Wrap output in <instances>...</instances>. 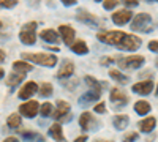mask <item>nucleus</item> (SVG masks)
<instances>
[{"mask_svg": "<svg viewBox=\"0 0 158 142\" xmlns=\"http://www.w3.org/2000/svg\"><path fill=\"white\" fill-rule=\"evenodd\" d=\"M79 125H81V128L84 131H87V130H92V125H97V122L94 120L90 112H84L81 115V119H79Z\"/></svg>", "mask_w": 158, "mask_h": 142, "instance_id": "19", "label": "nucleus"}, {"mask_svg": "<svg viewBox=\"0 0 158 142\" xmlns=\"http://www.w3.org/2000/svg\"><path fill=\"white\" fill-rule=\"evenodd\" d=\"M138 137H139L138 133H128V134H125V136L122 137V142H135Z\"/></svg>", "mask_w": 158, "mask_h": 142, "instance_id": "34", "label": "nucleus"}, {"mask_svg": "<svg viewBox=\"0 0 158 142\" xmlns=\"http://www.w3.org/2000/svg\"><path fill=\"white\" fill-rule=\"evenodd\" d=\"M3 76H5V71H3L2 68H0V79H2V77H3Z\"/></svg>", "mask_w": 158, "mask_h": 142, "instance_id": "43", "label": "nucleus"}, {"mask_svg": "<svg viewBox=\"0 0 158 142\" xmlns=\"http://www.w3.org/2000/svg\"><path fill=\"white\" fill-rule=\"evenodd\" d=\"M142 44V40L139 36H135V35H130L127 33L125 40H123V44L120 46L122 51H128V52H133V51L139 49V46Z\"/></svg>", "mask_w": 158, "mask_h": 142, "instance_id": "7", "label": "nucleus"}, {"mask_svg": "<svg viewBox=\"0 0 158 142\" xmlns=\"http://www.w3.org/2000/svg\"><path fill=\"white\" fill-rule=\"evenodd\" d=\"M138 125H139V130H141L142 133H152L153 128H155V125H156V119H155V117H147V119L141 120Z\"/></svg>", "mask_w": 158, "mask_h": 142, "instance_id": "18", "label": "nucleus"}, {"mask_svg": "<svg viewBox=\"0 0 158 142\" xmlns=\"http://www.w3.org/2000/svg\"><path fill=\"white\" fill-rule=\"evenodd\" d=\"M123 2H125V0H123Z\"/></svg>", "mask_w": 158, "mask_h": 142, "instance_id": "49", "label": "nucleus"}, {"mask_svg": "<svg viewBox=\"0 0 158 142\" xmlns=\"http://www.w3.org/2000/svg\"><path fill=\"white\" fill-rule=\"evenodd\" d=\"M155 93H156V96H158V87H156V90H155Z\"/></svg>", "mask_w": 158, "mask_h": 142, "instance_id": "45", "label": "nucleus"}, {"mask_svg": "<svg viewBox=\"0 0 158 142\" xmlns=\"http://www.w3.org/2000/svg\"><path fill=\"white\" fill-rule=\"evenodd\" d=\"M128 123H130L128 115H115V117L112 119V125H114L115 130H118V131L125 130V128L128 126Z\"/></svg>", "mask_w": 158, "mask_h": 142, "instance_id": "20", "label": "nucleus"}, {"mask_svg": "<svg viewBox=\"0 0 158 142\" xmlns=\"http://www.w3.org/2000/svg\"><path fill=\"white\" fill-rule=\"evenodd\" d=\"M139 3V0H125V5L128 6V8H131V6H136Z\"/></svg>", "mask_w": 158, "mask_h": 142, "instance_id": "38", "label": "nucleus"}, {"mask_svg": "<svg viewBox=\"0 0 158 142\" xmlns=\"http://www.w3.org/2000/svg\"><path fill=\"white\" fill-rule=\"evenodd\" d=\"M22 137H24V142H44L46 140L41 134L32 133V131H24L22 133Z\"/></svg>", "mask_w": 158, "mask_h": 142, "instance_id": "25", "label": "nucleus"}, {"mask_svg": "<svg viewBox=\"0 0 158 142\" xmlns=\"http://www.w3.org/2000/svg\"><path fill=\"white\" fill-rule=\"evenodd\" d=\"M59 33L62 35V40H63L65 44H68V46L74 44L76 32H74V29L70 27V25H60V27H59Z\"/></svg>", "mask_w": 158, "mask_h": 142, "instance_id": "9", "label": "nucleus"}, {"mask_svg": "<svg viewBox=\"0 0 158 142\" xmlns=\"http://www.w3.org/2000/svg\"><path fill=\"white\" fill-rule=\"evenodd\" d=\"M131 18H133V11H130V10L127 8V10L115 11L114 14H112V22L117 24V25H125Z\"/></svg>", "mask_w": 158, "mask_h": 142, "instance_id": "10", "label": "nucleus"}, {"mask_svg": "<svg viewBox=\"0 0 158 142\" xmlns=\"http://www.w3.org/2000/svg\"><path fill=\"white\" fill-rule=\"evenodd\" d=\"M3 142H19V139H18V137H15V136H10V137H6Z\"/></svg>", "mask_w": 158, "mask_h": 142, "instance_id": "40", "label": "nucleus"}, {"mask_svg": "<svg viewBox=\"0 0 158 142\" xmlns=\"http://www.w3.org/2000/svg\"><path fill=\"white\" fill-rule=\"evenodd\" d=\"M76 19L84 22V24H87V25H92V27H98V25H100V19L95 18L94 14H90V13H87L85 10H79Z\"/></svg>", "mask_w": 158, "mask_h": 142, "instance_id": "12", "label": "nucleus"}, {"mask_svg": "<svg viewBox=\"0 0 158 142\" xmlns=\"http://www.w3.org/2000/svg\"><path fill=\"white\" fill-rule=\"evenodd\" d=\"M38 93H40V96H43V98L51 96L52 95V85L48 84V82L41 84V87H38Z\"/></svg>", "mask_w": 158, "mask_h": 142, "instance_id": "30", "label": "nucleus"}, {"mask_svg": "<svg viewBox=\"0 0 158 142\" xmlns=\"http://www.w3.org/2000/svg\"><path fill=\"white\" fill-rule=\"evenodd\" d=\"M100 96H101L100 92H95V90H89L87 93H84L81 98H79V106L87 108L89 104H92V103H95L97 99H100Z\"/></svg>", "mask_w": 158, "mask_h": 142, "instance_id": "15", "label": "nucleus"}, {"mask_svg": "<svg viewBox=\"0 0 158 142\" xmlns=\"http://www.w3.org/2000/svg\"><path fill=\"white\" fill-rule=\"evenodd\" d=\"M49 136H51V137H54L57 142H67V140H65V137H63L60 123H54V125L49 128Z\"/></svg>", "mask_w": 158, "mask_h": 142, "instance_id": "21", "label": "nucleus"}, {"mask_svg": "<svg viewBox=\"0 0 158 142\" xmlns=\"http://www.w3.org/2000/svg\"><path fill=\"white\" fill-rule=\"evenodd\" d=\"M149 51H150V52L158 54V41H150L149 43Z\"/></svg>", "mask_w": 158, "mask_h": 142, "instance_id": "36", "label": "nucleus"}, {"mask_svg": "<svg viewBox=\"0 0 158 142\" xmlns=\"http://www.w3.org/2000/svg\"><path fill=\"white\" fill-rule=\"evenodd\" d=\"M24 77H25V74H21V73L10 74V77L6 79V84H8L10 87H16V85H19V84L24 81Z\"/></svg>", "mask_w": 158, "mask_h": 142, "instance_id": "27", "label": "nucleus"}, {"mask_svg": "<svg viewBox=\"0 0 158 142\" xmlns=\"http://www.w3.org/2000/svg\"><path fill=\"white\" fill-rule=\"evenodd\" d=\"M135 93L138 95H149L152 93L153 90V81H141V82H136L133 87H131Z\"/></svg>", "mask_w": 158, "mask_h": 142, "instance_id": "11", "label": "nucleus"}, {"mask_svg": "<svg viewBox=\"0 0 158 142\" xmlns=\"http://www.w3.org/2000/svg\"><path fill=\"white\" fill-rule=\"evenodd\" d=\"M127 33L120 32V30H115V32H100L98 33V41L101 43H106V44H111V46H118L120 47L123 44V40H125Z\"/></svg>", "mask_w": 158, "mask_h": 142, "instance_id": "3", "label": "nucleus"}, {"mask_svg": "<svg viewBox=\"0 0 158 142\" xmlns=\"http://www.w3.org/2000/svg\"><path fill=\"white\" fill-rule=\"evenodd\" d=\"M38 103L36 101H25L24 104H21L19 106V112H21V115H24V117H27V119H33L35 115L38 114Z\"/></svg>", "mask_w": 158, "mask_h": 142, "instance_id": "8", "label": "nucleus"}, {"mask_svg": "<svg viewBox=\"0 0 158 142\" xmlns=\"http://www.w3.org/2000/svg\"><path fill=\"white\" fill-rule=\"evenodd\" d=\"M32 65L29 62H22V60H18V62H15L13 63V70H15L16 73H21V74H25V73H29V71H32Z\"/></svg>", "mask_w": 158, "mask_h": 142, "instance_id": "22", "label": "nucleus"}, {"mask_svg": "<svg viewBox=\"0 0 158 142\" xmlns=\"http://www.w3.org/2000/svg\"><path fill=\"white\" fill-rule=\"evenodd\" d=\"M95 112H97V114H104V112H106V104H104V103H100V104H97V106H95Z\"/></svg>", "mask_w": 158, "mask_h": 142, "instance_id": "35", "label": "nucleus"}, {"mask_svg": "<svg viewBox=\"0 0 158 142\" xmlns=\"http://www.w3.org/2000/svg\"><path fill=\"white\" fill-rule=\"evenodd\" d=\"M117 5H118V0H104L103 2L104 10H114Z\"/></svg>", "mask_w": 158, "mask_h": 142, "instance_id": "33", "label": "nucleus"}, {"mask_svg": "<svg viewBox=\"0 0 158 142\" xmlns=\"http://www.w3.org/2000/svg\"><path fill=\"white\" fill-rule=\"evenodd\" d=\"M85 82H87V85H89V87H92V90H95V92H100V93L103 92V88L108 85L106 82H103V84H101V82H98V81L95 79V77H92V76H87V77H85Z\"/></svg>", "mask_w": 158, "mask_h": 142, "instance_id": "23", "label": "nucleus"}, {"mask_svg": "<svg viewBox=\"0 0 158 142\" xmlns=\"http://www.w3.org/2000/svg\"><path fill=\"white\" fill-rule=\"evenodd\" d=\"M130 27L133 32L149 33V32H152V16L147 14V13H139V14L133 19Z\"/></svg>", "mask_w": 158, "mask_h": 142, "instance_id": "2", "label": "nucleus"}, {"mask_svg": "<svg viewBox=\"0 0 158 142\" xmlns=\"http://www.w3.org/2000/svg\"><path fill=\"white\" fill-rule=\"evenodd\" d=\"M73 73H74V63L71 60H65L62 63L60 70H59L57 77H59V79H68V77L73 76Z\"/></svg>", "mask_w": 158, "mask_h": 142, "instance_id": "14", "label": "nucleus"}, {"mask_svg": "<svg viewBox=\"0 0 158 142\" xmlns=\"http://www.w3.org/2000/svg\"><path fill=\"white\" fill-rule=\"evenodd\" d=\"M5 57H6V55H5V52H3L2 49H0V63H2V62H5Z\"/></svg>", "mask_w": 158, "mask_h": 142, "instance_id": "42", "label": "nucleus"}, {"mask_svg": "<svg viewBox=\"0 0 158 142\" xmlns=\"http://www.w3.org/2000/svg\"><path fill=\"white\" fill-rule=\"evenodd\" d=\"M68 114H70V104L63 99H59L57 101V109L52 112V117L56 120H60V119H63V115H68Z\"/></svg>", "mask_w": 158, "mask_h": 142, "instance_id": "16", "label": "nucleus"}, {"mask_svg": "<svg viewBox=\"0 0 158 142\" xmlns=\"http://www.w3.org/2000/svg\"><path fill=\"white\" fill-rule=\"evenodd\" d=\"M155 65H156V68H158V59L155 60Z\"/></svg>", "mask_w": 158, "mask_h": 142, "instance_id": "44", "label": "nucleus"}, {"mask_svg": "<svg viewBox=\"0 0 158 142\" xmlns=\"http://www.w3.org/2000/svg\"><path fill=\"white\" fill-rule=\"evenodd\" d=\"M147 2H158V0H147Z\"/></svg>", "mask_w": 158, "mask_h": 142, "instance_id": "46", "label": "nucleus"}, {"mask_svg": "<svg viewBox=\"0 0 158 142\" xmlns=\"http://www.w3.org/2000/svg\"><path fill=\"white\" fill-rule=\"evenodd\" d=\"M36 92H38V85L30 81V82H27V84H25V85L19 90L18 96H19L21 99H29V98H32Z\"/></svg>", "mask_w": 158, "mask_h": 142, "instance_id": "13", "label": "nucleus"}, {"mask_svg": "<svg viewBox=\"0 0 158 142\" xmlns=\"http://www.w3.org/2000/svg\"><path fill=\"white\" fill-rule=\"evenodd\" d=\"M0 29H2V22H0Z\"/></svg>", "mask_w": 158, "mask_h": 142, "instance_id": "47", "label": "nucleus"}, {"mask_svg": "<svg viewBox=\"0 0 158 142\" xmlns=\"http://www.w3.org/2000/svg\"><path fill=\"white\" fill-rule=\"evenodd\" d=\"M135 112L138 114V115H147L149 112H150V104L147 101H138V103H135Z\"/></svg>", "mask_w": 158, "mask_h": 142, "instance_id": "24", "label": "nucleus"}, {"mask_svg": "<svg viewBox=\"0 0 158 142\" xmlns=\"http://www.w3.org/2000/svg\"><path fill=\"white\" fill-rule=\"evenodd\" d=\"M18 5V0H0V8H13Z\"/></svg>", "mask_w": 158, "mask_h": 142, "instance_id": "32", "label": "nucleus"}, {"mask_svg": "<svg viewBox=\"0 0 158 142\" xmlns=\"http://www.w3.org/2000/svg\"><path fill=\"white\" fill-rule=\"evenodd\" d=\"M52 112H54V108H52L51 103H44V104L40 106V114L43 117H49V115H52Z\"/></svg>", "mask_w": 158, "mask_h": 142, "instance_id": "31", "label": "nucleus"}, {"mask_svg": "<svg viewBox=\"0 0 158 142\" xmlns=\"http://www.w3.org/2000/svg\"><path fill=\"white\" fill-rule=\"evenodd\" d=\"M71 51H73L74 54H77V55H84V54L89 52V47H87V44L84 41H76L71 46Z\"/></svg>", "mask_w": 158, "mask_h": 142, "instance_id": "26", "label": "nucleus"}, {"mask_svg": "<svg viewBox=\"0 0 158 142\" xmlns=\"http://www.w3.org/2000/svg\"><path fill=\"white\" fill-rule=\"evenodd\" d=\"M62 3H63V5H67V6H71V5L76 3V0H62Z\"/></svg>", "mask_w": 158, "mask_h": 142, "instance_id": "39", "label": "nucleus"}, {"mask_svg": "<svg viewBox=\"0 0 158 142\" xmlns=\"http://www.w3.org/2000/svg\"><path fill=\"white\" fill-rule=\"evenodd\" d=\"M74 142H87V136H79V137H76Z\"/></svg>", "mask_w": 158, "mask_h": 142, "instance_id": "41", "label": "nucleus"}, {"mask_svg": "<svg viewBox=\"0 0 158 142\" xmlns=\"http://www.w3.org/2000/svg\"><path fill=\"white\" fill-rule=\"evenodd\" d=\"M144 62H146L144 55H131V57L118 60V67L123 70H138L144 65Z\"/></svg>", "mask_w": 158, "mask_h": 142, "instance_id": "5", "label": "nucleus"}, {"mask_svg": "<svg viewBox=\"0 0 158 142\" xmlns=\"http://www.w3.org/2000/svg\"><path fill=\"white\" fill-rule=\"evenodd\" d=\"M109 76L112 77L114 81H117L118 84H127V82H128V76L122 74L118 70H111V71H109Z\"/></svg>", "mask_w": 158, "mask_h": 142, "instance_id": "29", "label": "nucleus"}, {"mask_svg": "<svg viewBox=\"0 0 158 142\" xmlns=\"http://www.w3.org/2000/svg\"><path fill=\"white\" fill-rule=\"evenodd\" d=\"M6 125L10 128H19L22 125V120H21V115L19 114H11L10 117L6 119Z\"/></svg>", "mask_w": 158, "mask_h": 142, "instance_id": "28", "label": "nucleus"}, {"mask_svg": "<svg viewBox=\"0 0 158 142\" xmlns=\"http://www.w3.org/2000/svg\"><path fill=\"white\" fill-rule=\"evenodd\" d=\"M95 2H101V0H95Z\"/></svg>", "mask_w": 158, "mask_h": 142, "instance_id": "48", "label": "nucleus"}, {"mask_svg": "<svg viewBox=\"0 0 158 142\" xmlns=\"http://www.w3.org/2000/svg\"><path fill=\"white\" fill-rule=\"evenodd\" d=\"M112 62H114V59H111V57H103V59L100 60L101 65H111Z\"/></svg>", "mask_w": 158, "mask_h": 142, "instance_id": "37", "label": "nucleus"}, {"mask_svg": "<svg viewBox=\"0 0 158 142\" xmlns=\"http://www.w3.org/2000/svg\"><path fill=\"white\" fill-rule=\"evenodd\" d=\"M40 38H41L43 41H48V43H60V36L57 35L56 30H52V29H44L41 33H40Z\"/></svg>", "mask_w": 158, "mask_h": 142, "instance_id": "17", "label": "nucleus"}, {"mask_svg": "<svg viewBox=\"0 0 158 142\" xmlns=\"http://www.w3.org/2000/svg\"><path fill=\"white\" fill-rule=\"evenodd\" d=\"M111 103L114 104V108L120 109V108H123V106L128 104V96H127V93L123 92L122 88L114 87L111 90Z\"/></svg>", "mask_w": 158, "mask_h": 142, "instance_id": "6", "label": "nucleus"}, {"mask_svg": "<svg viewBox=\"0 0 158 142\" xmlns=\"http://www.w3.org/2000/svg\"><path fill=\"white\" fill-rule=\"evenodd\" d=\"M22 59L25 62H33L36 65H41L46 68H52L56 67L57 63V57L56 55H51V54H22Z\"/></svg>", "mask_w": 158, "mask_h": 142, "instance_id": "1", "label": "nucleus"}, {"mask_svg": "<svg viewBox=\"0 0 158 142\" xmlns=\"http://www.w3.org/2000/svg\"><path fill=\"white\" fill-rule=\"evenodd\" d=\"M36 27H38V24L33 22V21L29 22V24H25L24 27L21 29V33H19L21 43L27 44V46L35 44V41H36Z\"/></svg>", "mask_w": 158, "mask_h": 142, "instance_id": "4", "label": "nucleus"}]
</instances>
